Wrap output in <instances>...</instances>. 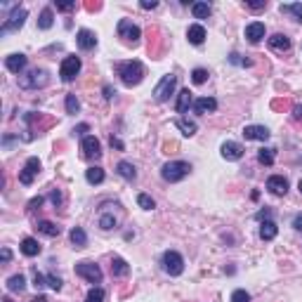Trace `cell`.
Here are the masks:
<instances>
[{
  "label": "cell",
  "mask_w": 302,
  "mask_h": 302,
  "mask_svg": "<svg viewBox=\"0 0 302 302\" xmlns=\"http://www.w3.org/2000/svg\"><path fill=\"white\" fill-rule=\"evenodd\" d=\"M191 104H194V92L189 88H184L177 95V114H187Z\"/></svg>",
  "instance_id": "ffe728a7"
},
{
  "label": "cell",
  "mask_w": 302,
  "mask_h": 302,
  "mask_svg": "<svg viewBox=\"0 0 302 302\" xmlns=\"http://www.w3.org/2000/svg\"><path fill=\"white\" fill-rule=\"evenodd\" d=\"M118 38H123L125 45H137L140 43V38H142V31L135 26L133 21L121 19V21H118Z\"/></svg>",
  "instance_id": "ba28073f"
},
{
  "label": "cell",
  "mask_w": 302,
  "mask_h": 302,
  "mask_svg": "<svg viewBox=\"0 0 302 302\" xmlns=\"http://www.w3.org/2000/svg\"><path fill=\"white\" fill-rule=\"evenodd\" d=\"M175 128L182 130L184 137H191V135H196V130H198V125H196L194 121H187V118H175Z\"/></svg>",
  "instance_id": "4316f807"
},
{
  "label": "cell",
  "mask_w": 302,
  "mask_h": 302,
  "mask_svg": "<svg viewBox=\"0 0 302 302\" xmlns=\"http://www.w3.org/2000/svg\"><path fill=\"white\" fill-rule=\"evenodd\" d=\"M43 196H38V198H33V201H31V203H28V210H31V213H33V210H36V208H40V205H43Z\"/></svg>",
  "instance_id": "681fc988"
},
{
  "label": "cell",
  "mask_w": 302,
  "mask_h": 302,
  "mask_svg": "<svg viewBox=\"0 0 302 302\" xmlns=\"http://www.w3.org/2000/svg\"><path fill=\"white\" fill-rule=\"evenodd\" d=\"M116 73H118V78L123 80V85L133 88V85H140V83H142L144 66H142V62H137V59H128V62H121L116 66Z\"/></svg>",
  "instance_id": "6da1fadb"
},
{
  "label": "cell",
  "mask_w": 302,
  "mask_h": 302,
  "mask_svg": "<svg viewBox=\"0 0 302 302\" xmlns=\"http://www.w3.org/2000/svg\"><path fill=\"white\" fill-rule=\"evenodd\" d=\"M255 220H258V222H265V220H272V210H269V208H267V210H260V213L255 215Z\"/></svg>",
  "instance_id": "7dc6e473"
},
{
  "label": "cell",
  "mask_w": 302,
  "mask_h": 302,
  "mask_svg": "<svg viewBox=\"0 0 302 302\" xmlns=\"http://www.w3.org/2000/svg\"><path fill=\"white\" fill-rule=\"evenodd\" d=\"M267 189L274 196H286V191H288V179L284 175H272V177L267 179Z\"/></svg>",
  "instance_id": "5bb4252c"
},
{
  "label": "cell",
  "mask_w": 302,
  "mask_h": 302,
  "mask_svg": "<svg viewBox=\"0 0 302 302\" xmlns=\"http://www.w3.org/2000/svg\"><path fill=\"white\" fill-rule=\"evenodd\" d=\"M109 142H111V147H116V149H118V151H123V149H125V147H123V142H121V140H118L116 135H111V140H109Z\"/></svg>",
  "instance_id": "f907efd6"
},
{
  "label": "cell",
  "mask_w": 302,
  "mask_h": 302,
  "mask_svg": "<svg viewBox=\"0 0 302 302\" xmlns=\"http://www.w3.org/2000/svg\"><path fill=\"white\" fill-rule=\"evenodd\" d=\"M137 205L144 208V210H153V208H156V201H153L149 194H140L137 196Z\"/></svg>",
  "instance_id": "d590c367"
},
{
  "label": "cell",
  "mask_w": 302,
  "mask_h": 302,
  "mask_svg": "<svg viewBox=\"0 0 302 302\" xmlns=\"http://www.w3.org/2000/svg\"><path fill=\"white\" fill-rule=\"evenodd\" d=\"M116 172H118V175H121L125 182H133V179L137 177V172H135V165H133V163H128V160H121V163L116 165Z\"/></svg>",
  "instance_id": "484cf974"
},
{
  "label": "cell",
  "mask_w": 302,
  "mask_h": 302,
  "mask_svg": "<svg viewBox=\"0 0 302 302\" xmlns=\"http://www.w3.org/2000/svg\"><path fill=\"white\" fill-rule=\"evenodd\" d=\"M250 9H265L267 7V0H260V2H246Z\"/></svg>",
  "instance_id": "816d5d0a"
},
{
  "label": "cell",
  "mask_w": 302,
  "mask_h": 302,
  "mask_svg": "<svg viewBox=\"0 0 302 302\" xmlns=\"http://www.w3.org/2000/svg\"><path fill=\"white\" fill-rule=\"evenodd\" d=\"M88 130H90V125H88V123H80L78 128L73 130V133H76V135H83V133H88Z\"/></svg>",
  "instance_id": "f5cc1de1"
},
{
  "label": "cell",
  "mask_w": 302,
  "mask_h": 302,
  "mask_svg": "<svg viewBox=\"0 0 302 302\" xmlns=\"http://www.w3.org/2000/svg\"><path fill=\"white\" fill-rule=\"evenodd\" d=\"M85 179H88V184H102L104 182V170L99 165H92V168L85 170Z\"/></svg>",
  "instance_id": "f546056e"
},
{
  "label": "cell",
  "mask_w": 302,
  "mask_h": 302,
  "mask_svg": "<svg viewBox=\"0 0 302 302\" xmlns=\"http://www.w3.org/2000/svg\"><path fill=\"white\" fill-rule=\"evenodd\" d=\"M231 302H250V295L243 291V288H236L234 293H231Z\"/></svg>",
  "instance_id": "ab89813d"
},
{
  "label": "cell",
  "mask_w": 302,
  "mask_h": 302,
  "mask_svg": "<svg viewBox=\"0 0 302 302\" xmlns=\"http://www.w3.org/2000/svg\"><path fill=\"white\" fill-rule=\"evenodd\" d=\"M28 19V9L24 7H14V12L9 14V19L2 21V26H0V36H7L9 31H19V28L24 26V21Z\"/></svg>",
  "instance_id": "5b68a950"
},
{
  "label": "cell",
  "mask_w": 302,
  "mask_h": 302,
  "mask_svg": "<svg viewBox=\"0 0 302 302\" xmlns=\"http://www.w3.org/2000/svg\"><path fill=\"white\" fill-rule=\"evenodd\" d=\"M220 151H222L224 160H241L243 158V147H241L239 142H224Z\"/></svg>",
  "instance_id": "9a60e30c"
},
{
  "label": "cell",
  "mask_w": 302,
  "mask_h": 302,
  "mask_svg": "<svg viewBox=\"0 0 302 302\" xmlns=\"http://www.w3.org/2000/svg\"><path fill=\"white\" fill-rule=\"evenodd\" d=\"M50 201H52L54 208H62V205H64V196H62V191H59V189H52V191H50Z\"/></svg>",
  "instance_id": "60d3db41"
},
{
  "label": "cell",
  "mask_w": 302,
  "mask_h": 302,
  "mask_svg": "<svg viewBox=\"0 0 302 302\" xmlns=\"http://www.w3.org/2000/svg\"><path fill=\"white\" fill-rule=\"evenodd\" d=\"M163 269L170 276H179L184 272V258L179 255L177 250H165L163 253Z\"/></svg>",
  "instance_id": "8992f818"
},
{
  "label": "cell",
  "mask_w": 302,
  "mask_h": 302,
  "mask_svg": "<svg viewBox=\"0 0 302 302\" xmlns=\"http://www.w3.org/2000/svg\"><path fill=\"white\" fill-rule=\"evenodd\" d=\"M26 54H9L7 59H5V66H7V71H12V73H19L21 76V71L26 69Z\"/></svg>",
  "instance_id": "2e32d148"
},
{
  "label": "cell",
  "mask_w": 302,
  "mask_h": 302,
  "mask_svg": "<svg viewBox=\"0 0 302 302\" xmlns=\"http://www.w3.org/2000/svg\"><path fill=\"white\" fill-rule=\"evenodd\" d=\"M36 229L40 231V234H45V236H50V239H54V236L62 234V227H57V224L50 222V220H40V222L36 224Z\"/></svg>",
  "instance_id": "7402d4cb"
},
{
  "label": "cell",
  "mask_w": 302,
  "mask_h": 302,
  "mask_svg": "<svg viewBox=\"0 0 302 302\" xmlns=\"http://www.w3.org/2000/svg\"><path fill=\"white\" fill-rule=\"evenodd\" d=\"M191 80H194L196 85H203L205 80H208V71L205 69H194L191 71Z\"/></svg>",
  "instance_id": "f35d334b"
},
{
  "label": "cell",
  "mask_w": 302,
  "mask_h": 302,
  "mask_svg": "<svg viewBox=\"0 0 302 302\" xmlns=\"http://www.w3.org/2000/svg\"><path fill=\"white\" fill-rule=\"evenodd\" d=\"M210 12H213V9H210L208 2H194V5H191V14H194V19H208L210 17Z\"/></svg>",
  "instance_id": "d6a6232c"
},
{
  "label": "cell",
  "mask_w": 302,
  "mask_h": 302,
  "mask_svg": "<svg viewBox=\"0 0 302 302\" xmlns=\"http://www.w3.org/2000/svg\"><path fill=\"white\" fill-rule=\"evenodd\" d=\"M189 172H191V165L187 160H170V163H165L160 168V177L165 182H170V184H175V182H182Z\"/></svg>",
  "instance_id": "7a4b0ae2"
},
{
  "label": "cell",
  "mask_w": 302,
  "mask_h": 302,
  "mask_svg": "<svg viewBox=\"0 0 302 302\" xmlns=\"http://www.w3.org/2000/svg\"><path fill=\"white\" fill-rule=\"evenodd\" d=\"M2 302H14V300H12V298L7 295V298H2Z\"/></svg>",
  "instance_id": "680465c9"
},
{
  "label": "cell",
  "mask_w": 302,
  "mask_h": 302,
  "mask_svg": "<svg viewBox=\"0 0 302 302\" xmlns=\"http://www.w3.org/2000/svg\"><path fill=\"white\" fill-rule=\"evenodd\" d=\"M40 243H38L36 239H31V236H28V239H24L21 241V253H24V255H26V258H36V255H40Z\"/></svg>",
  "instance_id": "603a6c76"
},
{
  "label": "cell",
  "mask_w": 302,
  "mask_h": 302,
  "mask_svg": "<svg viewBox=\"0 0 302 302\" xmlns=\"http://www.w3.org/2000/svg\"><path fill=\"white\" fill-rule=\"evenodd\" d=\"M274 158H276V149H272V147H262L258 151V160L262 165H274Z\"/></svg>",
  "instance_id": "1f68e13d"
},
{
  "label": "cell",
  "mask_w": 302,
  "mask_h": 302,
  "mask_svg": "<svg viewBox=\"0 0 302 302\" xmlns=\"http://www.w3.org/2000/svg\"><path fill=\"white\" fill-rule=\"evenodd\" d=\"M80 151H83V158L85 160H99L102 158V144L95 135H85L83 142H80Z\"/></svg>",
  "instance_id": "9c48e42d"
},
{
  "label": "cell",
  "mask_w": 302,
  "mask_h": 302,
  "mask_svg": "<svg viewBox=\"0 0 302 302\" xmlns=\"http://www.w3.org/2000/svg\"><path fill=\"white\" fill-rule=\"evenodd\" d=\"M246 38H248V43L258 45L262 38H265V24L262 21H253L246 26Z\"/></svg>",
  "instance_id": "e0dca14e"
},
{
  "label": "cell",
  "mask_w": 302,
  "mask_h": 302,
  "mask_svg": "<svg viewBox=\"0 0 302 302\" xmlns=\"http://www.w3.org/2000/svg\"><path fill=\"white\" fill-rule=\"evenodd\" d=\"M33 286H36V288H43V286H47V276H43L38 269H33Z\"/></svg>",
  "instance_id": "ee69618b"
},
{
  "label": "cell",
  "mask_w": 302,
  "mask_h": 302,
  "mask_svg": "<svg viewBox=\"0 0 302 302\" xmlns=\"http://www.w3.org/2000/svg\"><path fill=\"white\" fill-rule=\"evenodd\" d=\"M62 284L64 281L57 274H47V286H50L52 291H62Z\"/></svg>",
  "instance_id": "b9f144b4"
},
{
  "label": "cell",
  "mask_w": 302,
  "mask_h": 302,
  "mask_svg": "<svg viewBox=\"0 0 302 302\" xmlns=\"http://www.w3.org/2000/svg\"><path fill=\"white\" fill-rule=\"evenodd\" d=\"M243 137L253 140V142H267L269 140V130L265 125H246L243 128Z\"/></svg>",
  "instance_id": "7c38bea8"
},
{
  "label": "cell",
  "mask_w": 302,
  "mask_h": 302,
  "mask_svg": "<svg viewBox=\"0 0 302 302\" xmlns=\"http://www.w3.org/2000/svg\"><path fill=\"white\" fill-rule=\"evenodd\" d=\"M276 234H279V227H276L274 220H265L260 224V239L262 241H274Z\"/></svg>",
  "instance_id": "44dd1931"
},
{
  "label": "cell",
  "mask_w": 302,
  "mask_h": 302,
  "mask_svg": "<svg viewBox=\"0 0 302 302\" xmlns=\"http://www.w3.org/2000/svg\"><path fill=\"white\" fill-rule=\"evenodd\" d=\"M114 95H116V90L111 88V85H104V97H107V99H111V97H114Z\"/></svg>",
  "instance_id": "db71d44e"
},
{
  "label": "cell",
  "mask_w": 302,
  "mask_h": 302,
  "mask_svg": "<svg viewBox=\"0 0 302 302\" xmlns=\"http://www.w3.org/2000/svg\"><path fill=\"white\" fill-rule=\"evenodd\" d=\"M31 302H47V298H45V295L40 293V295H36V298H33V300H31Z\"/></svg>",
  "instance_id": "6f0895ef"
},
{
  "label": "cell",
  "mask_w": 302,
  "mask_h": 302,
  "mask_svg": "<svg viewBox=\"0 0 302 302\" xmlns=\"http://www.w3.org/2000/svg\"><path fill=\"white\" fill-rule=\"evenodd\" d=\"M78 71H80V57H76V54H69L62 62V66H59V76H62L64 83H71L78 76Z\"/></svg>",
  "instance_id": "30bf717a"
},
{
  "label": "cell",
  "mask_w": 302,
  "mask_h": 302,
  "mask_svg": "<svg viewBox=\"0 0 302 302\" xmlns=\"http://www.w3.org/2000/svg\"><path fill=\"white\" fill-rule=\"evenodd\" d=\"M111 274L114 276H128L130 274V267L123 258H114L111 260Z\"/></svg>",
  "instance_id": "4dcf8cb0"
},
{
  "label": "cell",
  "mask_w": 302,
  "mask_h": 302,
  "mask_svg": "<svg viewBox=\"0 0 302 302\" xmlns=\"http://www.w3.org/2000/svg\"><path fill=\"white\" fill-rule=\"evenodd\" d=\"M229 62L231 64H236V66H250V59H243V57H241V54H236V52H231L229 54Z\"/></svg>",
  "instance_id": "7bdbcfd3"
},
{
  "label": "cell",
  "mask_w": 302,
  "mask_h": 302,
  "mask_svg": "<svg viewBox=\"0 0 302 302\" xmlns=\"http://www.w3.org/2000/svg\"><path fill=\"white\" fill-rule=\"evenodd\" d=\"M69 236H71V243L76 246V248H85V246H88V234H85V229H80V227H73Z\"/></svg>",
  "instance_id": "f1b7e54d"
},
{
  "label": "cell",
  "mask_w": 302,
  "mask_h": 302,
  "mask_svg": "<svg viewBox=\"0 0 302 302\" xmlns=\"http://www.w3.org/2000/svg\"><path fill=\"white\" fill-rule=\"evenodd\" d=\"M85 302H104V291L95 286V288H90V293L85 295Z\"/></svg>",
  "instance_id": "8d00e7d4"
},
{
  "label": "cell",
  "mask_w": 302,
  "mask_h": 302,
  "mask_svg": "<svg viewBox=\"0 0 302 302\" xmlns=\"http://www.w3.org/2000/svg\"><path fill=\"white\" fill-rule=\"evenodd\" d=\"M7 291L12 293H24L26 291V276L24 274H14L7 279Z\"/></svg>",
  "instance_id": "cb8c5ba5"
},
{
  "label": "cell",
  "mask_w": 302,
  "mask_h": 302,
  "mask_svg": "<svg viewBox=\"0 0 302 302\" xmlns=\"http://www.w3.org/2000/svg\"><path fill=\"white\" fill-rule=\"evenodd\" d=\"M54 7L59 9V12H73L76 9V2H57L54 0Z\"/></svg>",
  "instance_id": "f6af8a7d"
},
{
  "label": "cell",
  "mask_w": 302,
  "mask_h": 302,
  "mask_svg": "<svg viewBox=\"0 0 302 302\" xmlns=\"http://www.w3.org/2000/svg\"><path fill=\"white\" fill-rule=\"evenodd\" d=\"M80 111V102L76 95H66V114H78Z\"/></svg>",
  "instance_id": "74e56055"
},
{
  "label": "cell",
  "mask_w": 302,
  "mask_h": 302,
  "mask_svg": "<svg viewBox=\"0 0 302 302\" xmlns=\"http://www.w3.org/2000/svg\"><path fill=\"white\" fill-rule=\"evenodd\" d=\"M76 43L83 52H88V50H95V45H97V36L88 31V28H80L78 33H76Z\"/></svg>",
  "instance_id": "4fadbf2b"
},
{
  "label": "cell",
  "mask_w": 302,
  "mask_h": 302,
  "mask_svg": "<svg viewBox=\"0 0 302 302\" xmlns=\"http://www.w3.org/2000/svg\"><path fill=\"white\" fill-rule=\"evenodd\" d=\"M140 7H142V9H156V7H158V0H142V2H140Z\"/></svg>",
  "instance_id": "bcb514c9"
},
{
  "label": "cell",
  "mask_w": 302,
  "mask_h": 302,
  "mask_svg": "<svg viewBox=\"0 0 302 302\" xmlns=\"http://www.w3.org/2000/svg\"><path fill=\"white\" fill-rule=\"evenodd\" d=\"M293 116L298 121H302V107H293Z\"/></svg>",
  "instance_id": "9f6ffc18"
},
{
  "label": "cell",
  "mask_w": 302,
  "mask_h": 302,
  "mask_svg": "<svg viewBox=\"0 0 302 302\" xmlns=\"http://www.w3.org/2000/svg\"><path fill=\"white\" fill-rule=\"evenodd\" d=\"M99 227L104 231H109V229H116L118 227V220H116L114 215H109V213H102L99 215Z\"/></svg>",
  "instance_id": "e575fe53"
},
{
  "label": "cell",
  "mask_w": 302,
  "mask_h": 302,
  "mask_svg": "<svg viewBox=\"0 0 302 302\" xmlns=\"http://www.w3.org/2000/svg\"><path fill=\"white\" fill-rule=\"evenodd\" d=\"M38 172H40V160H38L36 156H31V158L26 160V165L21 168V172H19V182H21L24 187H31Z\"/></svg>",
  "instance_id": "8fae6325"
},
{
  "label": "cell",
  "mask_w": 302,
  "mask_h": 302,
  "mask_svg": "<svg viewBox=\"0 0 302 302\" xmlns=\"http://www.w3.org/2000/svg\"><path fill=\"white\" fill-rule=\"evenodd\" d=\"M54 24V14H52V9L47 7L40 12V17H38V28H43V31H47V28H52Z\"/></svg>",
  "instance_id": "836d02e7"
},
{
  "label": "cell",
  "mask_w": 302,
  "mask_h": 302,
  "mask_svg": "<svg viewBox=\"0 0 302 302\" xmlns=\"http://www.w3.org/2000/svg\"><path fill=\"white\" fill-rule=\"evenodd\" d=\"M175 88H177V76L175 73H165L163 78H160V83L153 88V97H156V102H168L170 95L175 92Z\"/></svg>",
  "instance_id": "277c9868"
},
{
  "label": "cell",
  "mask_w": 302,
  "mask_h": 302,
  "mask_svg": "<svg viewBox=\"0 0 302 302\" xmlns=\"http://www.w3.org/2000/svg\"><path fill=\"white\" fill-rule=\"evenodd\" d=\"M215 109H217V99H213V97H198L194 102V111L196 114H201V116L213 114Z\"/></svg>",
  "instance_id": "d6986e66"
},
{
  "label": "cell",
  "mask_w": 302,
  "mask_h": 302,
  "mask_svg": "<svg viewBox=\"0 0 302 302\" xmlns=\"http://www.w3.org/2000/svg\"><path fill=\"white\" fill-rule=\"evenodd\" d=\"M0 260H2V265H7L9 260H12V250H9V248H2V250H0Z\"/></svg>",
  "instance_id": "c3c4849f"
},
{
  "label": "cell",
  "mask_w": 302,
  "mask_h": 302,
  "mask_svg": "<svg viewBox=\"0 0 302 302\" xmlns=\"http://www.w3.org/2000/svg\"><path fill=\"white\" fill-rule=\"evenodd\" d=\"M298 189H300V194H302V179H300V182H298Z\"/></svg>",
  "instance_id": "91938a15"
},
{
  "label": "cell",
  "mask_w": 302,
  "mask_h": 302,
  "mask_svg": "<svg viewBox=\"0 0 302 302\" xmlns=\"http://www.w3.org/2000/svg\"><path fill=\"white\" fill-rule=\"evenodd\" d=\"M279 9H281V14H291L295 21H302V2H286Z\"/></svg>",
  "instance_id": "83f0119b"
},
{
  "label": "cell",
  "mask_w": 302,
  "mask_h": 302,
  "mask_svg": "<svg viewBox=\"0 0 302 302\" xmlns=\"http://www.w3.org/2000/svg\"><path fill=\"white\" fill-rule=\"evenodd\" d=\"M76 274L80 279H85L88 284H102V269L95 262H90V260H83V262L76 265Z\"/></svg>",
  "instance_id": "52a82bcc"
},
{
  "label": "cell",
  "mask_w": 302,
  "mask_h": 302,
  "mask_svg": "<svg viewBox=\"0 0 302 302\" xmlns=\"http://www.w3.org/2000/svg\"><path fill=\"white\" fill-rule=\"evenodd\" d=\"M293 227H295L298 231H302V215H298V217L293 220Z\"/></svg>",
  "instance_id": "11a10c76"
},
{
  "label": "cell",
  "mask_w": 302,
  "mask_h": 302,
  "mask_svg": "<svg viewBox=\"0 0 302 302\" xmlns=\"http://www.w3.org/2000/svg\"><path fill=\"white\" fill-rule=\"evenodd\" d=\"M187 38H189V43H191V45H203V40H205V28L201 26V24H194V26H189Z\"/></svg>",
  "instance_id": "d4e9b609"
},
{
  "label": "cell",
  "mask_w": 302,
  "mask_h": 302,
  "mask_svg": "<svg viewBox=\"0 0 302 302\" xmlns=\"http://www.w3.org/2000/svg\"><path fill=\"white\" fill-rule=\"evenodd\" d=\"M50 83V76L45 69H33V71L28 73H21L19 76V85L24 90H36V88H45Z\"/></svg>",
  "instance_id": "3957f363"
},
{
  "label": "cell",
  "mask_w": 302,
  "mask_h": 302,
  "mask_svg": "<svg viewBox=\"0 0 302 302\" xmlns=\"http://www.w3.org/2000/svg\"><path fill=\"white\" fill-rule=\"evenodd\" d=\"M269 47L274 50V52H288L291 50V38L284 36V33H274V36H269Z\"/></svg>",
  "instance_id": "ac0fdd59"
}]
</instances>
